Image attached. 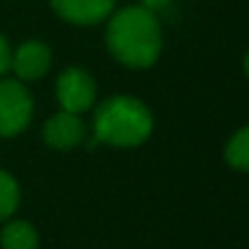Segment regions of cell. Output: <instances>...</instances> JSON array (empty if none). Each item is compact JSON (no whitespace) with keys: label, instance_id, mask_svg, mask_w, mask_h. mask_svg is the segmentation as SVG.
I'll return each mask as SVG.
<instances>
[{"label":"cell","instance_id":"6da1fadb","mask_svg":"<svg viewBox=\"0 0 249 249\" xmlns=\"http://www.w3.org/2000/svg\"><path fill=\"white\" fill-rule=\"evenodd\" d=\"M107 51L129 68H149L162 53V31L153 11L127 7L109 18L105 31Z\"/></svg>","mask_w":249,"mask_h":249},{"label":"cell","instance_id":"7a4b0ae2","mask_svg":"<svg viewBox=\"0 0 249 249\" xmlns=\"http://www.w3.org/2000/svg\"><path fill=\"white\" fill-rule=\"evenodd\" d=\"M153 131V116L142 101L133 96H112L94 114L96 140L114 146H138Z\"/></svg>","mask_w":249,"mask_h":249},{"label":"cell","instance_id":"3957f363","mask_svg":"<svg viewBox=\"0 0 249 249\" xmlns=\"http://www.w3.org/2000/svg\"><path fill=\"white\" fill-rule=\"evenodd\" d=\"M31 116H33L31 92L16 79H0V136H18L31 123Z\"/></svg>","mask_w":249,"mask_h":249},{"label":"cell","instance_id":"277c9868","mask_svg":"<svg viewBox=\"0 0 249 249\" xmlns=\"http://www.w3.org/2000/svg\"><path fill=\"white\" fill-rule=\"evenodd\" d=\"M96 83L86 70L68 68L57 79V101L61 109L70 114H81L94 105Z\"/></svg>","mask_w":249,"mask_h":249},{"label":"cell","instance_id":"5b68a950","mask_svg":"<svg viewBox=\"0 0 249 249\" xmlns=\"http://www.w3.org/2000/svg\"><path fill=\"white\" fill-rule=\"evenodd\" d=\"M116 0H51V7L61 20L90 26L107 20Z\"/></svg>","mask_w":249,"mask_h":249},{"label":"cell","instance_id":"8992f818","mask_svg":"<svg viewBox=\"0 0 249 249\" xmlns=\"http://www.w3.org/2000/svg\"><path fill=\"white\" fill-rule=\"evenodd\" d=\"M44 140L51 149L70 151L86 140V124L79 114H70L61 109L44 124Z\"/></svg>","mask_w":249,"mask_h":249},{"label":"cell","instance_id":"52a82bcc","mask_svg":"<svg viewBox=\"0 0 249 249\" xmlns=\"http://www.w3.org/2000/svg\"><path fill=\"white\" fill-rule=\"evenodd\" d=\"M51 68V48L42 42H24L13 51L11 70L18 74L22 81H35V79L44 77Z\"/></svg>","mask_w":249,"mask_h":249},{"label":"cell","instance_id":"ba28073f","mask_svg":"<svg viewBox=\"0 0 249 249\" xmlns=\"http://www.w3.org/2000/svg\"><path fill=\"white\" fill-rule=\"evenodd\" d=\"M2 249H37L39 236L35 228L26 221H11L0 236Z\"/></svg>","mask_w":249,"mask_h":249},{"label":"cell","instance_id":"9c48e42d","mask_svg":"<svg viewBox=\"0 0 249 249\" xmlns=\"http://www.w3.org/2000/svg\"><path fill=\"white\" fill-rule=\"evenodd\" d=\"M225 160L236 171L249 173V124L236 131L225 144Z\"/></svg>","mask_w":249,"mask_h":249},{"label":"cell","instance_id":"30bf717a","mask_svg":"<svg viewBox=\"0 0 249 249\" xmlns=\"http://www.w3.org/2000/svg\"><path fill=\"white\" fill-rule=\"evenodd\" d=\"M20 203V188L9 173L0 171V221L9 219Z\"/></svg>","mask_w":249,"mask_h":249},{"label":"cell","instance_id":"8fae6325","mask_svg":"<svg viewBox=\"0 0 249 249\" xmlns=\"http://www.w3.org/2000/svg\"><path fill=\"white\" fill-rule=\"evenodd\" d=\"M11 59H13L11 46H9L7 37H4V35H0V77H2V74H7L9 70H11Z\"/></svg>","mask_w":249,"mask_h":249},{"label":"cell","instance_id":"7c38bea8","mask_svg":"<svg viewBox=\"0 0 249 249\" xmlns=\"http://www.w3.org/2000/svg\"><path fill=\"white\" fill-rule=\"evenodd\" d=\"M171 0H142V7L149 9V11H158V9H164Z\"/></svg>","mask_w":249,"mask_h":249},{"label":"cell","instance_id":"4fadbf2b","mask_svg":"<svg viewBox=\"0 0 249 249\" xmlns=\"http://www.w3.org/2000/svg\"><path fill=\"white\" fill-rule=\"evenodd\" d=\"M245 72H247V77H249V53H247V57H245Z\"/></svg>","mask_w":249,"mask_h":249}]
</instances>
